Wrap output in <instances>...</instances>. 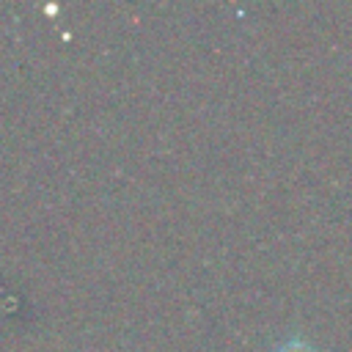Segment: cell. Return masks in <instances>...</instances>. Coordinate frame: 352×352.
Instances as JSON below:
<instances>
[{"label":"cell","instance_id":"obj_1","mask_svg":"<svg viewBox=\"0 0 352 352\" xmlns=\"http://www.w3.org/2000/svg\"><path fill=\"white\" fill-rule=\"evenodd\" d=\"M272 352H319V349H316L311 341H305L300 333H294V336H289L286 341H280Z\"/></svg>","mask_w":352,"mask_h":352}]
</instances>
